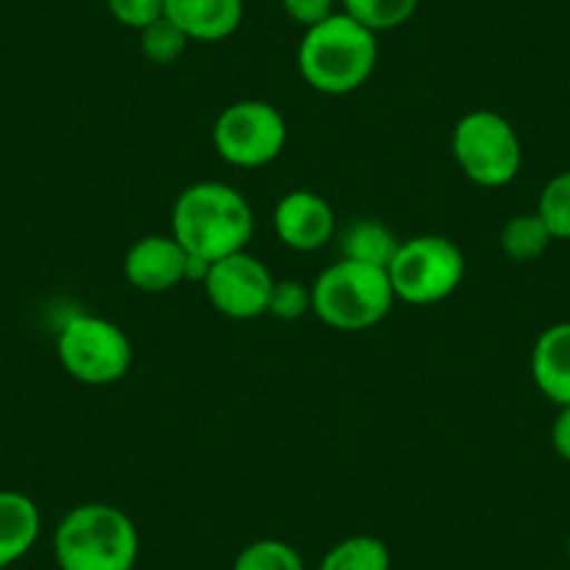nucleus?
I'll return each mask as SVG.
<instances>
[{
    "label": "nucleus",
    "mask_w": 570,
    "mask_h": 570,
    "mask_svg": "<svg viewBox=\"0 0 570 570\" xmlns=\"http://www.w3.org/2000/svg\"><path fill=\"white\" fill-rule=\"evenodd\" d=\"M188 35L168 18H160L149 29L140 31V51L142 57L155 65H174L188 48Z\"/></svg>",
    "instance_id": "obj_21"
},
{
    "label": "nucleus",
    "mask_w": 570,
    "mask_h": 570,
    "mask_svg": "<svg viewBox=\"0 0 570 570\" xmlns=\"http://www.w3.org/2000/svg\"><path fill=\"white\" fill-rule=\"evenodd\" d=\"M320 570H392V553L377 537L355 534L336 542L322 557Z\"/></svg>",
    "instance_id": "obj_16"
},
{
    "label": "nucleus",
    "mask_w": 570,
    "mask_h": 570,
    "mask_svg": "<svg viewBox=\"0 0 570 570\" xmlns=\"http://www.w3.org/2000/svg\"><path fill=\"white\" fill-rule=\"evenodd\" d=\"M551 445L559 459L570 462V405H562L551 425Z\"/></svg>",
    "instance_id": "obj_25"
},
{
    "label": "nucleus",
    "mask_w": 570,
    "mask_h": 570,
    "mask_svg": "<svg viewBox=\"0 0 570 570\" xmlns=\"http://www.w3.org/2000/svg\"><path fill=\"white\" fill-rule=\"evenodd\" d=\"M394 288L386 268L355 261L327 266L311 285V311L333 331H370L394 308Z\"/></svg>",
    "instance_id": "obj_4"
},
{
    "label": "nucleus",
    "mask_w": 570,
    "mask_h": 570,
    "mask_svg": "<svg viewBox=\"0 0 570 570\" xmlns=\"http://www.w3.org/2000/svg\"><path fill=\"white\" fill-rule=\"evenodd\" d=\"M166 18L188 35V40L218 42L238 31L244 0H166Z\"/></svg>",
    "instance_id": "obj_12"
},
{
    "label": "nucleus",
    "mask_w": 570,
    "mask_h": 570,
    "mask_svg": "<svg viewBox=\"0 0 570 570\" xmlns=\"http://www.w3.org/2000/svg\"><path fill=\"white\" fill-rule=\"evenodd\" d=\"M137 551L135 523L109 503H81L53 531V557L62 570H131Z\"/></svg>",
    "instance_id": "obj_3"
},
{
    "label": "nucleus",
    "mask_w": 570,
    "mask_h": 570,
    "mask_svg": "<svg viewBox=\"0 0 570 570\" xmlns=\"http://www.w3.org/2000/svg\"><path fill=\"white\" fill-rule=\"evenodd\" d=\"M107 9L120 26L142 31L166 18V0H107Z\"/></svg>",
    "instance_id": "obj_23"
},
{
    "label": "nucleus",
    "mask_w": 570,
    "mask_h": 570,
    "mask_svg": "<svg viewBox=\"0 0 570 570\" xmlns=\"http://www.w3.org/2000/svg\"><path fill=\"white\" fill-rule=\"evenodd\" d=\"M344 14L370 29L372 35L400 29L414 18L420 0H342Z\"/></svg>",
    "instance_id": "obj_18"
},
{
    "label": "nucleus",
    "mask_w": 570,
    "mask_h": 570,
    "mask_svg": "<svg viewBox=\"0 0 570 570\" xmlns=\"http://www.w3.org/2000/svg\"><path fill=\"white\" fill-rule=\"evenodd\" d=\"M400 240L381 222H358L342 235V257L344 261L366 263V266L389 268V263L397 255Z\"/></svg>",
    "instance_id": "obj_15"
},
{
    "label": "nucleus",
    "mask_w": 570,
    "mask_h": 570,
    "mask_svg": "<svg viewBox=\"0 0 570 570\" xmlns=\"http://www.w3.org/2000/svg\"><path fill=\"white\" fill-rule=\"evenodd\" d=\"M272 288V272L249 252H235V255L210 263V272L205 277V292L213 308L240 322L268 314Z\"/></svg>",
    "instance_id": "obj_9"
},
{
    "label": "nucleus",
    "mask_w": 570,
    "mask_h": 570,
    "mask_svg": "<svg viewBox=\"0 0 570 570\" xmlns=\"http://www.w3.org/2000/svg\"><path fill=\"white\" fill-rule=\"evenodd\" d=\"M57 353L68 375L87 386H109L131 366L129 336L101 316H73L59 333Z\"/></svg>",
    "instance_id": "obj_7"
},
{
    "label": "nucleus",
    "mask_w": 570,
    "mask_h": 570,
    "mask_svg": "<svg viewBox=\"0 0 570 570\" xmlns=\"http://www.w3.org/2000/svg\"><path fill=\"white\" fill-rule=\"evenodd\" d=\"M233 570H305V562L288 542L255 540L235 557Z\"/></svg>",
    "instance_id": "obj_19"
},
{
    "label": "nucleus",
    "mask_w": 570,
    "mask_h": 570,
    "mask_svg": "<svg viewBox=\"0 0 570 570\" xmlns=\"http://www.w3.org/2000/svg\"><path fill=\"white\" fill-rule=\"evenodd\" d=\"M174 238L188 255L216 263L246 252L255 235V216L240 190L224 183H196L174 205Z\"/></svg>",
    "instance_id": "obj_1"
},
{
    "label": "nucleus",
    "mask_w": 570,
    "mask_h": 570,
    "mask_svg": "<svg viewBox=\"0 0 570 570\" xmlns=\"http://www.w3.org/2000/svg\"><path fill=\"white\" fill-rule=\"evenodd\" d=\"M531 377L551 403L570 405V322L546 327L531 350Z\"/></svg>",
    "instance_id": "obj_13"
},
{
    "label": "nucleus",
    "mask_w": 570,
    "mask_h": 570,
    "mask_svg": "<svg viewBox=\"0 0 570 570\" xmlns=\"http://www.w3.org/2000/svg\"><path fill=\"white\" fill-rule=\"evenodd\" d=\"M377 62V35L336 12L305 29L297 51L299 76L325 96H347L372 76Z\"/></svg>",
    "instance_id": "obj_2"
},
{
    "label": "nucleus",
    "mask_w": 570,
    "mask_h": 570,
    "mask_svg": "<svg viewBox=\"0 0 570 570\" xmlns=\"http://www.w3.org/2000/svg\"><path fill=\"white\" fill-rule=\"evenodd\" d=\"M553 235L540 213H520L501 229V249L512 261H534L551 246Z\"/></svg>",
    "instance_id": "obj_17"
},
{
    "label": "nucleus",
    "mask_w": 570,
    "mask_h": 570,
    "mask_svg": "<svg viewBox=\"0 0 570 570\" xmlns=\"http://www.w3.org/2000/svg\"><path fill=\"white\" fill-rule=\"evenodd\" d=\"M274 233L288 249L316 252L331 244L336 233V213L320 194L292 190L274 207Z\"/></svg>",
    "instance_id": "obj_10"
},
{
    "label": "nucleus",
    "mask_w": 570,
    "mask_h": 570,
    "mask_svg": "<svg viewBox=\"0 0 570 570\" xmlns=\"http://www.w3.org/2000/svg\"><path fill=\"white\" fill-rule=\"evenodd\" d=\"M288 140V126L266 101L229 104L213 126L218 157L235 168H261L277 160Z\"/></svg>",
    "instance_id": "obj_8"
},
{
    "label": "nucleus",
    "mask_w": 570,
    "mask_h": 570,
    "mask_svg": "<svg viewBox=\"0 0 570 570\" xmlns=\"http://www.w3.org/2000/svg\"><path fill=\"white\" fill-rule=\"evenodd\" d=\"M311 311V288L299 279H274L272 299H268V314L277 320L294 322L303 320Z\"/></svg>",
    "instance_id": "obj_22"
},
{
    "label": "nucleus",
    "mask_w": 570,
    "mask_h": 570,
    "mask_svg": "<svg viewBox=\"0 0 570 570\" xmlns=\"http://www.w3.org/2000/svg\"><path fill=\"white\" fill-rule=\"evenodd\" d=\"M537 213L553 238L570 240V171L548 179L537 202Z\"/></svg>",
    "instance_id": "obj_20"
},
{
    "label": "nucleus",
    "mask_w": 570,
    "mask_h": 570,
    "mask_svg": "<svg viewBox=\"0 0 570 570\" xmlns=\"http://www.w3.org/2000/svg\"><path fill=\"white\" fill-rule=\"evenodd\" d=\"M568 557H570V531H568Z\"/></svg>",
    "instance_id": "obj_26"
},
{
    "label": "nucleus",
    "mask_w": 570,
    "mask_h": 570,
    "mask_svg": "<svg viewBox=\"0 0 570 570\" xmlns=\"http://www.w3.org/2000/svg\"><path fill=\"white\" fill-rule=\"evenodd\" d=\"M185 272L188 252L174 235H146L126 252L124 274L137 292H171L185 283Z\"/></svg>",
    "instance_id": "obj_11"
},
{
    "label": "nucleus",
    "mask_w": 570,
    "mask_h": 570,
    "mask_svg": "<svg viewBox=\"0 0 570 570\" xmlns=\"http://www.w3.org/2000/svg\"><path fill=\"white\" fill-rule=\"evenodd\" d=\"M37 503L18 490H0V570L23 559L40 537Z\"/></svg>",
    "instance_id": "obj_14"
},
{
    "label": "nucleus",
    "mask_w": 570,
    "mask_h": 570,
    "mask_svg": "<svg viewBox=\"0 0 570 570\" xmlns=\"http://www.w3.org/2000/svg\"><path fill=\"white\" fill-rule=\"evenodd\" d=\"M333 3H336V0H283V9L294 23L305 26V29H314L322 20L336 14L333 12Z\"/></svg>",
    "instance_id": "obj_24"
},
{
    "label": "nucleus",
    "mask_w": 570,
    "mask_h": 570,
    "mask_svg": "<svg viewBox=\"0 0 570 570\" xmlns=\"http://www.w3.org/2000/svg\"><path fill=\"white\" fill-rule=\"evenodd\" d=\"M451 149L464 177L481 188H503L523 166L518 131L503 115L490 109H475L459 120Z\"/></svg>",
    "instance_id": "obj_6"
},
{
    "label": "nucleus",
    "mask_w": 570,
    "mask_h": 570,
    "mask_svg": "<svg viewBox=\"0 0 570 570\" xmlns=\"http://www.w3.org/2000/svg\"><path fill=\"white\" fill-rule=\"evenodd\" d=\"M386 272L400 303L434 305L451 297L462 285L468 261L445 235H416L400 240L397 255Z\"/></svg>",
    "instance_id": "obj_5"
}]
</instances>
